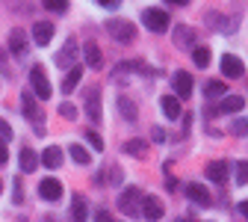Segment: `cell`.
Masks as SVG:
<instances>
[{"label": "cell", "instance_id": "6da1fadb", "mask_svg": "<svg viewBox=\"0 0 248 222\" xmlns=\"http://www.w3.org/2000/svg\"><path fill=\"white\" fill-rule=\"evenodd\" d=\"M142 189L139 187H124L121 193H118V207H121V213H127V216H136V213H142Z\"/></svg>", "mask_w": 248, "mask_h": 222}, {"label": "cell", "instance_id": "7a4b0ae2", "mask_svg": "<svg viewBox=\"0 0 248 222\" xmlns=\"http://www.w3.org/2000/svg\"><path fill=\"white\" fill-rule=\"evenodd\" d=\"M142 24L151 30V33H166V30L171 27V18L166 9H145L142 12Z\"/></svg>", "mask_w": 248, "mask_h": 222}, {"label": "cell", "instance_id": "3957f363", "mask_svg": "<svg viewBox=\"0 0 248 222\" xmlns=\"http://www.w3.org/2000/svg\"><path fill=\"white\" fill-rule=\"evenodd\" d=\"M107 33H109L115 42H121V45H130V42L136 39V30H133V24H130V21H124V18H115V21H109V24H107Z\"/></svg>", "mask_w": 248, "mask_h": 222}, {"label": "cell", "instance_id": "277c9868", "mask_svg": "<svg viewBox=\"0 0 248 222\" xmlns=\"http://www.w3.org/2000/svg\"><path fill=\"white\" fill-rule=\"evenodd\" d=\"M21 104H24V116L30 119V124H33V131L36 134H45V119H42V113H39V107H36V95L33 92H24L21 95Z\"/></svg>", "mask_w": 248, "mask_h": 222}, {"label": "cell", "instance_id": "5b68a950", "mask_svg": "<svg viewBox=\"0 0 248 222\" xmlns=\"http://www.w3.org/2000/svg\"><path fill=\"white\" fill-rule=\"evenodd\" d=\"M86 116L92 124H101V86H86Z\"/></svg>", "mask_w": 248, "mask_h": 222}, {"label": "cell", "instance_id": "8992f818", "mask_svg": "<svg viewBox=\"0 0 248 222\" xmlns=\"http://www.w3.org/2000/svg\"><path fill=\"white\" fill-rule=\"evenodd\" d=\"M183 189H186V199H189L192 205H198V207H210V205H213V196H210V189H207L204 184L189 181Z\"/></svg>", "mask_w": 248, "mask_h": 222}, {"label": "cell", "instance_id": "52a82bcc", "mask_svg": "<svg viewBox=\"0 0 248 222\" xmlns=\"http://www.w3.org/2000/svg\"><path fill=\"white\" fill-rule=\"evenodd\" d=\"M30 86H33V92L39 95V98H50V83H47V74H45L42 66L30 68Z\"/></svg>", "mask_w": 248, "mask_h": 222}, {"label": "cell", "instance_id": "ba28073f", "mask_svg": "<svg viewBox=\"0 0 248 222\" xmlns=\"http://www.w3.org/2000/svg\"><path fill=\"white\" fill-rule=\"evenodd\" d=\"M171 89H174V98H177V101L189 98V95H192V74L174 71V74H171Z\"/></svg>", "mask_w": 248, "mask_h": 222}, {"label": "cell", "instance_id": "9c48e42d", "mask_svg": "<svg viewBox=\"0 0 248 222\" xmlns=\"http://www.w3.org/2000/svg\"><path fill=\"white\" fill-rule=\"evenodd\" d=\"M142 216H145L148 222H160V219L166 216L163 202H160L157 196H145V199H142Z\"/></svg>", "mask_w": 248, "mask_h": 222}, {"label": "cell", "instance_id": "30bf717a", "mask_svg": "<svg viewBox=\"0 0 248 222\" xmlns=\"http://www.w3.org/2000/svg\"><path fill=\"white\" fill-rule=\"evenodd\" d=\"M9 51H12V56H18V59H24V56L30 53V45H27V36H24L21 27H15L12 33H9Z\"/></svg>", "mask_w": 248, "mask_h": 222}, {"label": "cell", "instance_id": "8fae6325", "mask_svg": "<svg viewBox=\"0 0 248 222\" xmlns=\"http://www.w3.org/2000/svg\"><path fill=\"white\" fill-rule=\"evenodd\" d=\"M74 59H77V39H65V48L56 53V66L59 68H74Z\"/></svg>", "mask_w": 248, "mask_h": 222}, {"label": "cell", "instance_id": "7c38bea8", "mask_svg": "<svg viewBox=\"0 0 248 222\" xmlns=\"http://www.w3.org/2000/svg\"><path fill=\"white\" fill-rule=\"evenodd\" d=\"M174 45L180 48V51H192L195 48V30L192 27H186V24H180L177 30H174Z\"/></svg>", "mask_w": 248, "mask_h": 222}, {"label": "cell", "instance_id": "4fadbf2b", "mask_svg": "<svg viewBox=\"0 0 248 222\" xmlns=\"http://www.w3.org/2000/svg\"><path fill=\"white\" fill-rule=\"evenodd\" d=\"M222 74H228L231 80L242 77V74H245L242 59H239V56H233V53H225V56H222Z\"/></svg>", "mask_w": 248, "mask_h": 222}, {"label": "cell", "instance_id": "5bb4252c", "mask_svg": "<svg viewBox=\"0 0 248 222\" xmlns=\"http://www.w3.org/2000/svg\"><path fill=\"white\" fill-rule=\"evenodd\" d=\"M39 196H42L45 202H56V199H62V184H59L56 178H45V181L39 184Z\"/></svg>", "mask_w": 248, "mask_h": 222}, {"label": "cell", "instance_id": "9a60e30c", "mask_svg": "<svg viewBox=\"0 0 248 222\" xmlns=\"http://www.w3.org/2000/svg\"><path fill=\"white\" fill-rule=\"evenodd\" d=\"M53 39V24L50 21H36L33 24V42L36 45H47Z\"/></svg>", "mask_w": 248, "mask_h": 222}, {"label": "cell", "instance_id": "2e32d148", "mask_svg": "<svg viewBox=\"0 0 248 222\" xmlns=\"http://www.w3.org/2000/svg\"><path fill=\"white\" fill-rule=\"evenodd\" d=\"M89 219V202H86V196H74L71 199V222H86Z\"/></svg>", "mask_w": 248, "mask_h": 222}, {"label": "cell", "instance_id": "e0dca14e", "mask_svg": "<svg viewBox=\"0 0 248 222\" xmlns=\"http://www.w3.org/2000/svg\"><path fill=\"white\" fill-rule=\"evenodd\" d=\"M228 169H231V166H228L225 160H213V163L207 166V178H210L213 184H225V181H228Z\"/></svg>", "mask_w": 248, "mask_h": 222}, {"label": "cell", "instance_id": "ac0fdd59", "mask_svg": "<svg viewBox=\"0 0 248 222\" xmlns=\"http://www.w3.org/2000/svg\"><path fill=\"white\" fill-rule=\"evenodd\" d=\"M42 163H45L47 169H62V148H59V145H47V148L42 151Z\"/></svg>", "mask_w": 248, "mask_h": 222}, {"label": "cell", "instance_id": "d6986e66", "mask_svg": "<svg viewBox=\"0 0 248 222\" xmlns=\"http://www.w3.org/2000/svg\"><path fill=\"white\" fill-rule=\"evenodd\" d=\"M118 113H121V119L124 121H136V116H139V110H136V104L127 98V95H121V98H118Z\"/></svg>", "mask_w": 248, "mask_h": 222}, {"label": "cell", "instance_id": "ffe728a7", "mask_svg": "<svg viewBox=\"0 0 248 222\" xmlns=\"http://www.w3.org/2000/svg\"><path fill=\"white\" fill-rule=\"evenodd\" d=\"M83 53H86V62H89V68H101V66H104V56H101V48H98L95 42H86Z\"/></svg>", "mask_w": 248, "mask_h": 222}, {"label": "cell", "instance_id": "44dd1931", "mask_svg": "<svg viewBox=\"0 0 248 222\" xmlns=\"http://www.w3.org/2000/svg\"><path fill=\"white\" fill-rule=\"evenodd\" d=\"M80 77H83V68H80V66H74V68H68V74H65V80H62V95H71V92L77 89V83H80Z\"/></svg>", "mask_w": 248, "mask_h": 222}, {"label": "cell", "instance_id": "7402d4cb", "mask_svg": "<svg viewBox=\"0 0 248 222\" xmlns=\"http://www.w3.org/2000/svg\"><path fill=\"white\" fill-rule=\"evenodd\" d=\"M160 107H163L166 119H180V101L174 98V95H163V98H160Z\"/></svg>", "mask_w": 248, "mask_h": 222}, {"label": "cell", "instance_id": "603a6c76", "mask_svg": "<svg viewBox=\"0 0 248 222\" xmlns=\"http://www.w3.org/2000/svg\"><path fill=\"white\" fill-rule=\"evenodd\" d=\"M21 169L24 172H36L39 169V154L33 148H21Z\"/></svg>", "mask_w": 248, "mask_h": 222}, {"label": "cell", "instance_id": "cb8c5ba5", "mask_svg": "<svg viewBox=\"0 0 248 222\" xmlns=\"http://www.w3.org/2000/svg\"><path fill=\"white\" fill-rule=\"evenodd\" d=\"M245 107V98H242V95H225V98H222V113H239Z\"/></svg>", "mask_w": 248, "mask_h": 222}, {"label": "cell", "instance_id": "d4e9b609", "mask_svg": "<svg viewBox=\"0 0 248 222\" xmlns=\"http://www.w3.org/2000/svg\"><path fill=\"white\" fill-rule=\"evenodd\" d=\"M204 95H207V98H225L228 86L222 80H210V83H204Z\"/></svg>", "mask_w": 248, "mask_h": 222}, {"label": "cell", "instance_id": "484cf974", "mask_svg": "<svg viewBox=\"0 0 248 222\" xmlns=\"http://www.w3.org/2000/svg\"><path fill=\"white\" fill-rule=\"evenodd\" d=\"M98 181H101V184H112V187H115V184H121V169H118L115 163H112V166H104V172L98 175Z\"/></svg>", "mask_w": 248, "mask_h": 222}, {"label": "cell", "instance_id": "4316f807", "mask_svg": "<svg viewBox=\"0 0 248 222\" xmlns=\"http://www.w3.org/2000/svg\"><path fill=\"white\" fill-rule=\"evenodd\" d=\"M124 151L133 154V157H148V142L145 139H130V142H124Z\"/></svg>", "mask_w": 248, "mask_h": 222}, {"label": "cell", "instance_id": "83f0119b", "mask_svg": "<svg viewBox=\"0 0 248 222\" xmlns=\"http://www.w3.org/2000/svg\"><path fill=\"white\" fill-rule=\"evenodd\" d=\"M68 151H71V157H74V163H80V166H89V163H92V154H89L83 145H77V142H74Z\"/></svg>", "mask_w": 248, "mask_h": 222}, {"label": "cell", "instance_id": "f1b7e54d", "mask_svg": "<svg viewBox=\"0 0 248 222\" xmlns=\"http://www.w3.org/2000/svg\"><path fill=\"white\" fill-rule=\"evenodd\" d=\"M192 59H195L198 68H207V66H210V48H198V45H195V48H192Z\"/></svg>", "mask_w": 248, "mask_h": 222}, {"label": "cell", "instance_id": "f546056e", "mask_svg": "<svg viewBox=\"0 0 248 222\" xmlns=\"http://www.w3.org/2000/svg\"><path fill=\"white\" fill-rule=\"evenodd\" d=\"M228 131H231L233 137H248V119H233V121H228Z\"/></svg>", "mask_w": 248, "mask_h": 222}, {"label": "cell", "instance_id": "4dcf8cb0", "mask_svg": "<svg viewBox=\"0 0 248 222\" xmlns=\"http://www.w3.org/2000/svg\"><path fill=\"white\" fill-rule=\"evenodd\" d=\"M233 169H236V172H233V181H236L239 187H245V184H248V160H239Z\"/></svg>", "mask_w": 248, "mask_h": 222}, {"label": "cell", "instance_id": "1f68e13d", "mask_svg": "<svg viewBox=\"0 0 248 222\" xmlns=\"http://www.w3.org/2000/svg\"><path fill=\"white\" fill-rule=\"evenodd\" d=\"M42 3H45L50 12H65V9H68V3H65V0H42Z\"/></svg>", "mask_w": 248, "mask_h": 222}, {"label": "cell", "instance_id": "d6a6232c", "mask_svg": "<svg viewBox=\"0 0 248 222\" xmlns=\"http://www.w3.org/2000/svg\"><path fill=\"white\" fill-rule=\"evenodd\" d=\"M86 139L92 142V148H95V151H104V139H101L95 131H86Z\"/></svg>", "mask_w": 248, "mask_h": 222}, {"label": "cell", "instance_id": "836d02e7", "mask_svg": "<svg viewBox=\"0 0 248 222\" xmlns=\"http://www.w3.org/2000/svg\"><path fill=\"white\" fill-rule=\"evenodd\" d=\"M0 139H6V142L12 139V128H9V121L3 116H0Z\"/></svg>", "mask_w": 248, "mask_h": 222}, {"label": "cell", "instance_id": "e575fe53", "mask_svg": "<svg viewBox=\"0 0 248 222\" xmlns=\"http://www.w3.org/2000/svg\"><path fill=\"white\" fill-rule=\"evenodd\" d=\"M59 113L65 116V119H77V110H74V104H68V101H62V107H59Z\"/></svg>", "mask_w": 248, "mask_h": 222}, {"label": "cell", "instance_id": "d590c367", "mask_svg": "<svg viewBox=\"0 0 248 222\" xmlns=\"http://www.w3.org/2000/svg\"><path fill=\"white\" fill-rule=\"evenodd\" d=\"M9 160V148H6V139H0V166Z\"/></svg>", "mask_w": 248, "mask_h": 222}, {"label": "cell", "instance_id": "8d00e7d4", "mask_svg": "<svg viewBox=\"0 0 248 222\" xmlns=\"http://www.w3.org/2000/svg\"><path fill=\"white\" fill-rule=\"evenodd\" d=\"M101 6H107V9H118L121 6V0H98Z\"/></svg>", "mask_w": 248, "mask_h": 222}, {"label": "cell", "instance_id": "74e56055", "mask_svg": "<svg viewBox=\"0 0 248 222\" xmlns=\"http://www.w3.org/2000/svg\"><path fill=\"white\" fill-rule=\"evenodd\" d=\"M151 137H154V142H163V139H166V131H163V128H154Z\"/></svg>", "mask_w": 248, "mask_h": 222}, {"label": "cell", "instance_id": "f35d334b", "mask_svg": "<svg viewBox=\"0 0 248 222\" xmlns=\"http://www.w3.org/2000/svg\"><path fill=\"white\" fill-rule=\"evenodd\" d=\"M236 210H239V213L248 219V199H245V202H239V205H236Z\"/></svg>", "mask_w": 248, "mask_h": 222}, {"label": "cell", "instance_id": "ab89813d", "mask_svg": "<svg viewBox=\"0 0 248 222\" xmlns=\"http://www.w3.org/2000/svg\"><path fill=\"white\" fill-rule=\"evenodd\" d=\"M163 3H169V6H189V0H163Z\"/></svg>", "mask_w": 248, "mask_h": 222}, {"label": "cell", "instance_id": "60d3db41", "mask_svg": "<svg viewBox=\"0 0 248 222\" xmlns=\"http://www.w3.org/2000/svg\"><path fill=\"white\" fill-rule=\"evenodd\" d=\"M95 222H109V213H107V210H101V213L95 216Z\"/></svg>", "mask_w": 248, "mask_h": 222}, {"label": "cell", "instance_id": "b9f144b4", "mask_svg": "<svg viewBox=\"0 0 248 222\" xmlns=\"http://www.w3.org/2000/svg\"><path fill=\"white\" fill-rule=\"evenodd\" d=\"M177 222H189V219H177Z\"/></svg>", "mask_w": 248, "mask_h": 222}, {"label": "cell", "instance_id": "7bdbcfd3", "mask_svg": "<svg viewBox=\"0 0 248 222\" xmlns=\"http://www.w3.org/2000/svg\"><path fill=\"white\" fill-rule=\"evenodd\" d=\"M0 189H3V181H0Z\"/></svg>", "mask_w": 248, "mask_h": 222}, {"label": "cell", "instance_id": "ee69618b", "mask_svg": "<svg viewBox=\"0 0 248 222\" xmlns=\"http://www.w3.org/2000/svg\"><path fill=\"white\" fill-rule=\"evenodd\" d=\"M109 222H118V219H109Z\"/></svg>", "mask_w": 248, "mask_h": 222}]
</instances>
